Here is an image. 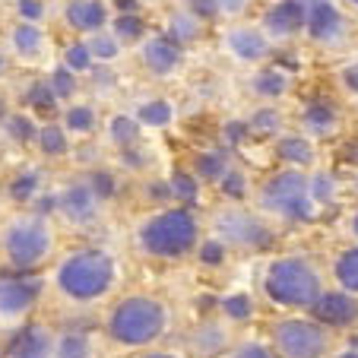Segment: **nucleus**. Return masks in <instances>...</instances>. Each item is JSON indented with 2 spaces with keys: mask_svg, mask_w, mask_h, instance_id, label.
<instances>
[{
  "mask_svg": "<svg viewBox=\"0 0 358 358\" xmlns=\"http://www.w3.org/2000/svg\"><path fill=\"white\" fill-rule=\"evenodd\" d=\"M7 117V105H3V99H0V121Z\"/></svg>",
  "mask_w": 358,
  "mask_h": 358,
  "instance_id": "603ef678",
  "label": "nucleus"
},
{
  "mask_svg": "<svg viewBox=\"0 0 358 358\" xmlns=\"http://www.w3.org/2000/svg\"><path fill=\"white\" fill-rule=\"evenodd\" d=\"M143 61H146V67L156 76H169L181 64V45H175L165 35H156V38H149L143 45Z\"/></svg>",
  "mask_w": 358,
  "mask_h": 358,
  "instance_id": "9d476101",
  "label": "nucleus"
},
{
  "mask_svg": "<svg viewBox=\"0 0 358 358\" xmlns=\"http://www.w3.org/2000/svg\"><path fill=\"white\" fill-rule=\"evenodd\" d=\"M143 358H175V355H162V352H152V355H143Z\"/></svg>",
  "mask_w": 358,
  "mask_h": 358,
  "instance_id": "3c124183",
  "label": "nucleus"
},
{
  "mask_svg": "<svg viewBox=\"0 0 358 358\" xmlns=\"http://www.w3.org/2000/svg\"><path fill=\"white\" fill-rule=\"evenodd\" d=\"M57 358H89V339L80 333H67L57 345Z\"/></svg>",
  "mask_w": 358,
  "mask_h": 358,
  "instance_id": "c756f323",
  "label": "nucleus"
},
{
  "mask_svg": "<svg viewBox=\"0 0 358 358\" xmlns=\"http://www.w3.org/2000/svg\"><path fill=\"white\" fill-rule=\"evenodd\" d=\"M143 32H146V22L140 20L136 13H117V20H115V38H117V45H134V41H140L143 38Z\"/></svg>",
  "mask_w": 358,
  "mask_h": 358,
  "instance_id": "6ab92c4d",
  "label": "nucleus"
},
{
  "mask_svg": "<svg viewBox=\"0 0 358 358\" xmlns=\"http://www.w3.org/2000/svg\"><path fill=\"white\" fill-rule=\"evenodd\" d=\"M38 184H41L38 171H35V169H26V171H20V175L10 181V196H13V200H20V203H26V200H32V196H35Z\"/></svg>",
  "mask_w": 358,
  "mask_h": 358,
  "instance_id": "412c9836",
  "label": "nucleus"
},
{
  "mask_svg": "<svg viewBox=\"0 0 358 358\" xmlns=\"http://www.w3.org/2000/svg\"><path fill=\"white\" fill-rule=\"evenodd\" d=\"M355 3H358V0H355Z\"/></svg>",
  "mask_w": 358,
  "mask_h": 358,
  "instance_id": "4d7b16f0",
  "label": "nucleus"
},
{
  "mask_svg": "<svg viewBox=\"0 0 358 358\" xmlns=\"http://www.w3.org/2000/svg\"><path fill=\"white\" fill-rule=\"evenodd\" d=\"M222 187H225V194H231V196H241V178H238L235 171H231V175L222 181Z\"/></svg>",
  "mask_w": 358,
  "mask_h": 358,
  "instance_id": "c03bdc74",
  "label": "nucleus"
},
{
  "mask_svg": "<svg viewBox=\"0 0 358 358\" xmlns=\"http://www.w3.org/2000/svg\"><path fill=\"white\" fill-rule=\"evenodd\" d=\"M196 241V222L187 210H165L146 219L140 229V244L152 257H181Z\"/></svg>",
  "mask_w": 358,
  "mask_h": 358,
  "instance_id": "7ed1b4c3",
  "label": "nucleus"
},
{
  "mask_svg": "<svg viewBox=\"0 0 358 358\" xmlns=\"http://www.w3.org/2000/svg\"><path fill=\"white\" fill-rule=\"evenodd\" d=\"M171 121V105L169 101H146L136 115V124H146V127H165Z\"/></svg>",
  "mask_w": 358,
  "mask_h": 358,
  "instance_id": "4be33fe9",
  "label": "nucleus"
},
{
  "mask_svg": "<svg viewBox=\"0 0 358 358\" xmlns=\"http://www.w3.org/2000/svg\"><path fill=\"white\" fill-rule=\"evenodd\" d=\"M48 86H51V92H55L57 101H61V99H70V95L76 92V76H73V70L57 67L55 73L48 76Z\"/></svg>",
  "mask_w": 358,
  "mask_h": 358,
  "instance_id": "cd10ccee",
  "label": "nucleus"
},
{
  "mask_svg": "<svg viewBox=\"0 0 358 358\" xmlns=\"http://www.w3.org/2000/svg\"><path fill=\"white\" fill-rule=\"evenodd\" d=\"M336 276L349 292H358V250H345L343 257H339Z\"/></svg>",
  "mask_w": 358,
  "mask_h": 358,
  "instance_id": "a878e982",
  "label": "nucleus"
},
{
  "mask_svg": "<svg viewBox=\"0 0 358 358\" xmlns=\"http://www.w3.org/2000/svg\"><path fill=\"white\" fill-rule=\"evenodd\" d=\"M64 124H67V130H73V134H89V130L95 127V111L89 108V105H73V108L64 115Z\"/></svg>",
  "mask_w": 358,
  "mask_h": 358,
  "instance_id": "393cba45",
  "label": "nucleus"
},
{
  "mask_svg": "<svg viewBox=\"0 0 358 358\" xmlns=\"http://www.w3.org/2000/svg\"><path fill=\"white\" fill-rule=\"evenodd\" d=\"M231 48H235V55H241V57H264V51H266V45H264V38L260 35H254V32H231Z\"/></svg>",
  "mask_w": 358,
  "mask_h": 358,
  "instance_id": "5701e85b",
  "label": "nucleus"
},
{
  "mask_svg": "<svg viewBox=\"0 0 358 358\" xmlns=\"http://www.w3.org/2000/svg\"><path fill=\"white\" fill-rule=\"evenodd\" d=\"M235 358H273V355L264 349V345H244V349L238 352Z\"/></svg>",
  "mask_w": 358,
  "mask_h": 358,
  "instance_id": "37998d69",
  "label": "nucleus"
},
{
  "mask_svg": "<svg viewBox=\"0 0 358 358\" xmlns=\"http://www.w3.org/2000/svg\"><path fill=\"white\" fill-rule=\"evenodd\" d=\"M117 13H136L140 10V0H115Z\"/></svg>",
  "mask_w": 358,
  "mask_h": 358,
  "instance_id": "a18cd8bd",
  "label": "nucleus"
},
{
  "mask_svg": "<svg viewBox=\"0 0 358 358\" xmlns=\"http://www.w3.org/2000/svg\"><path fill=\"white\" fill-rule=\"evenodd\" d=\"M349 159L352 162H358V149H349Z\"/></svg>",
  "mask_w": 358,
  "mask_h": 358,
  "instance_id": "864d4df0",
  "label": "nucleus"
},
{
  "mask_svg": "<svg viewBox=\"0 0 358 358\" xmlns=\"http://www.w3.org/2000/svg\"><path fill=\"white\" fill-rule=\"evenodd\" d=\"M3 130L10 134V140L13 143H32L35 140V134H38V127H35V121L32 117H26V115H7L3 117Z\"/></svg>",
  "mask_w": 358,
  "mask_h": 358,
  "instance_id": "aec40b11",
  "label": "nucleus"
},
{
  "mask_svg": "<svg viewBox=\"0 0 358 358\" xmlns=\"http://www.w3.org/2000/svg\"><path fill=\"white\" fill-rule=\"evenodd\" d=\"M345 83H349V86L358 92V67H349V70H345Z\"/></svg>",
  "mask_w": 358,
  "mask_h": 358,
  "instance_id": "de8ad7c7",
  "label": "nucleus"
},
{
  "mask_svg": "<svg viewBox=\"0 0 358 358\" xmlns=\"http://www.w3.org/2000/svg\"><path fill=\"white\" fill-rule=\"evenodd\" d=\"M330 187H333V184L327 181V178H320V181H317V196H320V200H327V194H330Z\"/></svg>",
  "mask_w": 358,
  "mask_h": 358,
  "instance_id": "09e8293b",
  "label": "nucleus"
},
{
  "mask_svg": "<svg viewBox=\"0 0 358 358\" xmlns=\"http://www.w3.org/2000/svg\"><path fill=\"white\" fill-rule=\"evenodd\" d=\"M89 48V55L99 57V61H111V57L121 55V45H117L115 35H105V32H95L92 41H86Z\"/></svg>",
  "mask_w": 358,
  "mask_h": 358,
  "instance_id": "bb28decb",
  "label": "nucleus"
},
{
  "mask_svg": "<svg viewBox=\"0 0 358 358\" xmlns=\"http://www.w3.org/2000/svg\"><path fill=\"white\" fill-rule=\"evenodd\" d=\"M16 10H20V20L32 22V26L45 16V3L41 0H16Z\"/></svg>",
  "mask_w": 358,
  "mask_h": 358,
  "instance_id": "f704fd0d",
  "label": "nucleus"
},
{
  "mask_svg": "<svg viewBox=\"0 0 358 358\" xmlns=\"http://www.w3.org/2000/svg\"><path fill=\"white\" fill-rule=\"evenodd\" d=\"M314 317L333 327H345L358 317V301L352 295H343V292H327L314 301Z\"/></svg>",
  "mask_w": 358,
  "mask_h": 358,
  "instance_id": "1a4fd4ad",
  "label": "nucleus"
},
{
  "mask_svg": "<svg viewBox=\"0 0 358 358\" xmlns=\"http://www.w3.org/2000/svg\"><path fill=\"white\" fill-rule=\"evenodd\" d=\"M190 10H194L200 20H210V16L219 13V3L216 0H190Z\"/></svg>",
  "mask_w": 358,
  "mask_h": 358,
  "instance_id": "58836bf2",
  "label": "nucleus"
},
{
  "mask_svg": "<svg viewBox=\"0 0 358 358\" xmlns=\"http://www.w3.org/2000/svg\"><path fill=\"white\" fill-rule=\"evenodd\" d=\"M165 330V308L156 298L134 295L115 304L108 317V333L124 345H146Z\"/></svg>",
  "mask_w": 358,
  "mask_h": 358,
  "instance_id": "f03ea898",
  "label": "nucleus"
},
{
  "mask_svg": "<svg viewBox=\"0 0 358 358\" xmlns=\"http://www.w3.org/2000/svg\"><path fill=\"white\" fill-rule=\"evenodd\" d=\"M266 292L273 301L289 304V308H304L314 304L320 295V279L304 260H276L266 273Z\"/></svg>",
  "mask_w": 358,
  "mask_h": 358,
  "instance_id": "20e7f679",
  "label": "nucleus"
},
{
  "mask_svg": "<svg viewBox=\"0 0 358 358\" xmlns=\"http://www.w3.org/2000/svg\"><path fill=\"white\" fill-rule=\"evenodd\" d=\"M355 235H358V216H355Z\"/></svg>",
  "mask_w": 358,
  "mask_h": 358,
  "instance_id": "6e6d98bb",
  "label": "nucleus"
},
{
  "mask_svg": "<svg viewBox=\"0 0 358 358\" xmlns=\"http://www.w3.org/2000/svg\"><path fill=\"white\" fill-rule=\"evenodd\" d=\"M35 143H38V149L45 152V156H64V152H67V146H70L64 127H57V124H45V127H38Z\"/></svg>",
  "mask_w": 358,
  "mask_h": 358,
  "instance_id": "a211bd4d",
  "label": "nucleus"
},
{
  "mask_svg": "<svg viewBox=\"0 0 358 358\" xmlns=\"http://www.w3.org/2000/svg\"><path fill=\"white\" fill-rule=\"evenodd\" d=\"M200 257H203V264H219V260L225 257V248L219 241H210V244H203Z\"/></svg>",
  "mask_w": 358,
  "mask_h": 358,
  "instance_id": "ea45409f",
  "label": "nucleus"
},
{
  "mask_svg": "<svg viewBox=\"0 0 358 358\" xmlns=\"http://www.w3.org/2000/svg\"><path fill=\"white\" fill-rule=\"evenodd\" d=\"M254 127L264 130V134H270V130L279 127V115H273V111H260L257 121H254Z\"/></svg>",
  "mask_w": 358,
  "mask_h": 358,
  "instance_id": "a19ab883",
  "label": "nucleus"
},
{
  "mask_svg": "<svg viewBox=\"0 0 358 358\" xmlns=\"http://www.w3.org/2000/svg\"><path fill=\"white\" fill-rule=\"evenodd\" d=\"M95 206H99V200L92 196V190H89L86 184H73L70 190H64V194L57 196V210H61L64 216H67L70 222H76V225L92 222Z\"/></svg>",
  "mask_w": 358,
  "mask_h": 358,
  "instance_id": "9b49d317",
  "label": "nucleus"
},
{
  "mask_svg": "<svg viewBox=\"0 0 358 358\" xmlns=\"http://www.w3.org/2000/svg\"><path fill=\"white\" fill-rule=\"evenodd\" d=\"M7 70H10V61H7V55H3V51H0V76L7 73Z\"/></svg>",
  "mask_w": 358,
  "mask_h": 358,
  "instance_id": "8fccbe9b",
  "label": "nucleus"
},
{
  "mask_svg": "<svg viewBox=\"0 0 358 358\" xmlns=\"http://www.w3.org/2000/svg\"><path fill=\"white\" fill-rule=\"evenodd\" d=\"M308 29H311L314 38L330 41L339 35V13L330 0H317L311 7V16H308Z\"/></svg>",
  "mask_w": 358,
  "mask_h": 358,
  "instance_id": "4468645a",
  "label": "nucleus"
},
{
  "mask_svg": "<svg viewBox=\"0 0 358 358\" xmlns=\"http://www.w3.org/2000/svg\"><path fill=\"white\" fill-rule=\"evenodd\" d=\"M136 136H140V124L134 117H127V115L111 117V140L117 146H130V143H136Z\"/></svg>",
  "mask_w": 358,
  "mask_h": 358,
  "instance_id": "b1692460",
  "label": "nucleus"
},
{
  "mask_svg": "<svg viewBox=\"0 0 358 358\" xmlns=\"http://www.w3.org/2000/svg\"><path fill=\"white\" fill-rule=\"evenodd\" d=\"M264 203L270 210L282 213L289 219H311V190H308V178L301 171H285V175L273 178L264 190Z\"/></svg>",
  "mask_w": 358,
  "mask_h": 358,
  "instance_id": "423d86ee",
  "label": "nucleus"
},
{
  "mask_svg": "<svg viewBox=\"0 0 358 358\" xmlns=\"http://www.w3.org/2000/svg\"><path fill=\"white\" fill-rule=\"evenodd\" d=\"M41 45H45V35H41L38 26H32V22H20V26L13 29V48L22 57L38 55Z\"/></svg>",
  "mask_w": 358,
  "mask_h": 358,
  "instance_id": "f3484780",
  "label": "nucleus"
},
{
  "mask_svg": "<svg viewBox=\"0 0 358 358\" xmlns=\"http://www.w3.org/2000/svg\"><path fill=\"white\" fill-rule=\"evenodd\" d=\"M343 358H358V352H345V355Z\"/></svg>",
  "mask_w": 358,
  "mask_h": 358,
  "instance_id": "5fc2aeb1",
  "label": "nucleus"
},
{
  "mask_svg": "<svg viewBox=\"0 0 358 358\" xmlns=\"http://www.w3.org/2000/svg\"><path fill=\"white\" fill-rule=\"evenodd\" d=\"M26 105L32 111H38L41 117H48V115H55L57 111V99H55V92H51V86H48V80H38V83H32V86L26 89Z\"/></svg>",
  "mask_w": 358,
  "mask_h": 358,
  "instance_id": "dca6fc26",
  "label": "nucleus"
},
{
  "mask_svg": "<svg viewBox=\"0 0 358 358\" xmlns=\"http://www.w3.org/2000/svg\"><path fill=\"white\" fill-rule=\"evenodd\" d=\"M48 345H51L48 333L41 330V327L29 324L13 333V339H10V355L13 358H41L48 352Z\"/></svg>",
  "mask_w": 358,
  "mask_h": 358,
  "instance_id": "ddd939ff",
  "label": "nucleus"
},
{
  "mask_svg": "<svg viewBox=\"0 0 358 358\" xmlns=\"http://www.w3.org/2000/svg\"><path fill=\"white\" fill-rule=\"evenodd\" d=\"M196 169H200L203 178H219L225 171V159L219 152H206V156L196 159Z\"/></svg>",
  "mask_w": 358,
  "mask_h": 358,
  "instance_id": "72a5a7b5",
  "label": "nucleus"
},
{
  "mask_svg": "<svg viewBox=\"0 0 358 358\" xmlns=\"http://www.w3.org/2000/svg\"><path fill=\"white\" fill-rule=\"evenodd\" d=\"M308 124L317 130H330L333 127V111L324 108V105H314V108H308Z\"/></svg>",
  "mask_w": 358,
  "mask_h": 358,
  "instance_id": "e433bc0d",
  "label": "nucleus"
},
{
  "mask_svg": "<svg viewBox=\"0 0 358 358\" xmlns=\"http://www.w3.org/2000/svg\"><path fill=\"white\" fill-rule=\"evenodd\" d=\"M301 22H304L301 0H282L276 10H270V13H266V26H270L276 35L295 32V29H301Z\"/></svg>",
  "mask_w": 358,
  "mask_h": 358,
  "instance_id": "2eb2a0df",
  "label": "nucleus"
},
{
  "mask_svg": "<svg viewBox=\"0 0 358 358\" xmlns=\"http://www.w3.org/2000/svg\"><path fill=\"white\" fill-rule=\"evenodd\" d=\"M3 250H7L10 264L16 270H32L51 250V231L41 216H26L16 219L7 231H3Z\"/></svg>",
  "mask_w": 358,
  "mask_h": 358,
  "instance_id": "39448f33",
  "label": "nucleus"
},
{
  "mask_svg": "<svg viewBox=\"0 0 358 358\" xmlns=\"http://www.w3.org/2000/svg\"><path fill=\"white\" fill-rule=\"evenodd\" d=\"M225 314H229V317H235V320H244L250 314V298H244V295L225 298Z\"/></svg>",
  "mask_w": 358,
  "mask_h": 358,
  "instance_id": "c9c22d12",
  "label": "nucleus"
},
{
  "mask_svg": "<svg viewBox=\"0 0 358 358\" xmlns=\"http://www.w3.org/2000/svg\"><path fill=\"white\" fill-rule=\"evenodd\" d=\"M64 67L67 70H89L92 67V55H89V48H86V41H73V45L64 51Z\"/></svg>",
  "mask_w": 358,
  "mask_h": 358,
  "instance_id": "c85d7f7f",
  "label": "nucleus"
},
{
  "mask_svg": "<svg viewBox=\"0 0 358 358\" xmlns=\"http://www.w3.org/2000/svg\"><path fill=\"white\" fill-rule=\"evenodd\" d=\"M86 187L92 190L95 200H108V196H115L117 184H115V178H111V171H92L89 181H86Z\"/></svg>",
  "mask_w": 358,
  "mask_h": 358,
  "instance_id": "7c9ffc66",
  "label": "nucleus"
},
{
  "mask_svg": "<svg viewBox=\"0 0 358 358\" xmlns=\"http://www.w3.org/2000/svg\"><path fill=\"white\" fill-rule=\"evenodd\" d=\"M35 210H38V213H51V210H57V196H51V194H48L45 200H38V203H35Z\"/></svg>",
  "mask_w": 358,
  "mask_h": 358,
  "instance_id": "49530a36",
  "label": "nucleus"
},
{
  "mask_svg": "<svg viewBox=\"0 0 358 358\" xmlns=\"http://www.w3.org/2000/svg\"><path fill=\"white\" fill-rule=\"evenodd\" d=\"M41 295V279L35 276H13L0 279V314H22L35 304V298Z\"/></svg>",
  "mask_w": 358,
  "mask_h": 358,
  "instance_id": "6e6552de",
  "label": "nucleus"
},
{
  "mask_svg": "<svg viewBox=\"0 0 358 358\" xmlns=\"http://www.w3.org/2000/svg\"><path fill=\"white\" fill-rule=\"evenodd\" d=\"M64 20L76 32H101V26L108 22V10L101 0H70L64 10Z\"/></svg>",
  "mask_w": 358,
  "mask_h": 358,
  "instance_id": "f8f14e48",
  "label": "nucleus"
},
{
  "mask_svg": "<svg viewBox=\"0 0 358 358\" xmlns=\"http://www.w3.org/2000/svg\"><path fill=\"white\" fill-rule=\"evenodd\" d=\"M169 190H171V196H178L184 203L196 200V181L190 175H184V171H175V178L169 181Z\"/></svg>",
  "mask_w": 358,
  "mask_h": 358,
  "instance_id": "2f4dec72",
  "label": "nucleus"
},
{
  "mask_svg": "<svg viewBox=\"0 0 358 358\" xmlns=\"http://www.w3.org/2000/svg\"><path fill=\"white\" fill-rule=\"evenodd\" d=\"M257 89H260L264 95H276V92H282V89H285V80L276 73V70H270V73H264V76L257 80Z\"/></svg>",
  "mask_w": 358,
  "mask_h": 358,
  "instance_id": "4c0bfd02",
  "label": "nucleus"
},
{
  "mask_svg": "<svg viewBox=\"0 0 358 358\" xmlns=\"http://www.w3.org/2000/svg\"><path fill=\"white\" fill-rule=\"evenodd\" d=\"M146 194L152 196V200H169V196H171V190H169V184H162V181H152V184H149V187H146Z\"/></svg>",
  "mask_w": 358,
  "mask_h": 358,
  "instance_id": "79ce46f5",
  "label": "nucleus"
},
{
  "mask_svg": "<svg viewBox=\"0 0 358 358\" xmlns=\"http://www.w3.org/2000/svg\"><path fill=\"white\" fill-rule=\"evenodd\" d=\"M279 156L289 159V162H295V165H304V162H311V149H308L304 140H282Z\"/></svg>",
  "mask_w": 358,
  "mask_h": 358,
  "instance_id": "473e14b6",
  "label": "nucleus"
},
{
  "mask_svg": "<svg viewBox=\"0 0 358 358\" xmlns=\"http://www.w3.org/2000/svg\"><path fill=\"white\" fill-rule=\"evenodd\" d=\"M276 343L289 358H320L327 349V336L320 327L308 320H285L276 327Z\"/></svg>",
  "mask_w": 358,
  "mask_h": 358,
  "instance_id": "0eeeda50",
  "label": "nucleus"
},
{
  "mask_svg": "<svg viewBox=\"0 0 358 358\" xmlns=\"http://www.w3.org/2000/svg\"><path fill=\"white\" fill-rule=\"evenodd\" d=\"M115 282V260L105 250H76L57 270V285L73 301H92Z\"/></svg>",
  "mask_w": 358,
  "mask_h": 358,
  "instance_id": "f257e3e1",
  "label": "nucleus"
}]
</instances>
